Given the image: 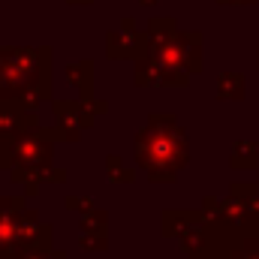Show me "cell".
<instances>
[{
	"mask_svg": "<svg viewBox=\"0 0 259 259\" xmlns=\"http://www.w3.org/2000/svg\"><path fill=\"white\" fill-rule=\"evenodd\" d=\"M163 235L178 238L181 247L193 256L205 247L208 241V220L202 217V211H190V208H169L163 211Z\"/></svg>",
	"mask_w": 259,
	"mask_h": 259,
	"instance_id": "cell-6",
	"label": "cell"
},
{
	"mask_svg": "<svg viewBox=\"0 0 259 259\" xmlns=\"http://www.w3.org/2000/svg\"><path fill=\"white\" fill-rule=\"evenodd\" d=\"M232 169H256L259 166V145L253 139H238L232 145V157H229Z\"/></svg>",
	"mask_w": 259,
	"mask_h": 259,
	"instance_id": "cell-13",
	"label": "cell"
},
{
	"mask_svg": "<svg viewBox=\"0 0 259 259\" xmlns=\"http://www.w3.org/2000/svg\"><path fill=\"white\" fill-rule=\"evenodd\" d=\"M133 154H136L139 169L151 181H157V184L175 181L178 172L190 163L187 130L178 124V118L172 112H154V115H148L145 127L136 133Z\"/></svg>",
	"mask_w": 259,
	"mask_h": 259,
	"instance_id": "cell-1",
	"label": "cell"
},
{
	"mask_svg": "<svg viewBox=\"0 0 259 259\" xmlns=\"http://www.w3.org/2000/svg\"><path fill=\"white\" fill-rule=\"evenodd\" d=\"M148 36V58L157 61L163 69L178 75H196L202 72V33L181 30L172 15H154L145 27Z\"/></svg>",
	"mask_w": 259,
	"mask_h": 259,
	"instance_id": "cell-4",
	"label": "cell"
},
{
	"mask_svg": "<svg viewBox=\"0 0 259 259\" xmlns=\"http://www.w3.org/2000/svg\"><path fill=\"white\" fill-rule=\"evenodd\" d=\"M52 97L49 46H0V100L33 112Z\"/></svg>",
	"mask_w": 259,
	"mask_h": 259,
	"instance_id": "cell-2",
	"label": "cell"
},
{
	"mask_svg": "<svg viewBox=\"0 0 259 259\" xmlns=\"http://www.w3.org/2000/svg\"><path fill=\"white\" fill-rule=\"evenodd\" d=\"M66 78L75 84L78 100H94V88H91V81H94V64H91V61L69 64L66 66Z\"/></svg>",
	"mask_w": 259,
	"mask_h": 259,
	"instance_id": "cell-12",
	"label": "cell"
},
{
	"mask_svg": "<svg viewBox=\"0 0 259 259\" xmlns=\"http://www.w3.org/2000/svg\"><path fill=\"white\" fill-rule=\"evenodd\" d=\"M256 66H259V52H256Z\"/></svg>",
	"mask_w": 259,
	"mask_h": 259,
	"instance_id": "cell-22",
	"label": "cell"
},
{
	"mask_svg": "<svg viewBox=\"0 0 259 259\" xmlns=\"http://www.w3.org/2000/svg\"><path fill=\"white\" fill-rule=\"evenodd\" d=\"M42 238H52V226L24 205V196H0V259H12L21 247Z\"/></svg>",
	"mask_w": 259,
	"mask_h": 259,
	"instance_id": "cell-5",
	"label": "cell"
},
{
	"mask_svg": "<svg viewBox=\"0 0 259 259\" xmlns=\"http://www.w3.org/2000/svg\"><path fill=\"white\" fill-rule=\"evenodd\" d=\"M64 202H66L69 211H81V214H88V211L94 208V199H91V196H66Z\"/></svg>",
	"mask_w": 259,
	"mask_h": 259,
	"instance_id": "cell-17",
	"label": "cell"
},
{
	"mask_svg": "<svg viewBox=\"0 0 259 259\" xmlns=\"http://www.w3.org/2000/svg\"><path fill=\"white\" fill-rule=\"evenodd\" d=\"M247 91V78L241 72H220L217 78V100H244Z\"/></svg>",
	"mask_w": 259,
	"mask_h": 259,
	"instance_id": "cell-14",
	"label": "cell"
},
{
	"mask_svg": "<svg viewBox=\"0 0 259 259\" xmlns=\"http://www.w3.org/2000/svg\"><path fill=\"white\" fill-rule=\"evenodd\" d=\"M58 250H52V238H42V241H33L27 247H21L12 259H55Z\"/></svg>",
	"mask_w": 259,
	"mask_h": 259,
	"instance_id": "cell-15",
	"label": "cell"
},
{
	"mask_svg": "<svg viewBox=\"0 0 259 259\" xmlns=\"http://www.w3.org/2000/svg\"><path fill=\"white\" fill-rule=\"evenodd\" d=\"M33 127H39L36 124V112H27V109H21L15 103H3L0 100V142H6V139H12V136H18L24 130H33Z\"/></svg>",
	"mask_w": 259,
	"mask_h": 259,
	"instance_id": "cell-11",
	"label": "cell"
},
{
	"mask_svg": "<svg viewBox=\"0 0 259 259\" xmlns=\"http://www.w3.org/2000/svg\"><path fill=\"white\" fill-rule=\"evenodd\" d=\"M66 3H72V6H84V3H91V0H66Z\"/></svg>",
	"mask_w": 259,
	"mask_h": 259,
	"instance_id": "cell-19",
	"label": "cell"
},
{
	"mask_svg": "<svg viewBox=\"0 0 259 259\" xmlns=\"http://www.w3.org/2000/svg\"><path fill=\"white\" fill-rule=\"evenodd\" d=\"M106 172H109L112 181H121V184L136 181V169H127L121 157H109V160H106Z\"/></svg>",
	"mask_w": 259,
	"mask_h": 259,
	"instance_id": "cell-16",
	"label": "cell"
},
{
	"mask_svg": "<svg viewBox=\"0 0 259 259\" xmlns=\"http://www.w3.org/2000/svg\"><path fill=\"white\" fill-rule=\"evenodd\" d=\"M256 184H259V181H256Z\"/></svg>",
	"mask_w": 259,
	"mask_h": 259,
	"instance_id": "cell-23",
	"label": "cell"
},
{
	"mask_svg": "<svg viewBox=\"0 0 259 259\" xmlns=\"http://www.w3.org/2000/svg\"><path fill=\"white\" fill-rule=\"evenodd\" d=\"M78 241L88 250H106V244H109V214L103 208H91L88 214H81Z\"/></svg>",
	"mask_w": 259,
	"mask_h": 259,
	"instance_id": "cell-9",
	"label": "cell"
},
{
	"mask_svg": "<svg viewBox=\"0 0 259 259\" xmlns=\"http://www.w3.org/2000/svg\"><path fill=\"white\" fill-rule=\"evenodd\" d=\"M133 78H136V84H139V88H142V84H145V88H151V84H175V88H181V84H187V81H190L187 75H178V72L163 69L157 61H151L148 55L136 61Z\"/></svg>",
	"mask_w": 259,
	"mask_h": 259,
	"instance_id": "cell-10",
	"label": "cell"
},
{
	"mask_svg": "<svg viewBox=\"0 0 259 259\" xmlns=\"http://www.w3.org/2000/svg\"><path fill=\"white\" fill-rule=\"evenodd\" d=\"M55 259H66V256H64V253H61V250H58V253H55Z\"/></svg>",
	"mask_w": 259,
	"mask_h": 259,
	"instance_id": "cell-21",
	"label": "cell"
},
{
	"mask_svg": "<svg viewBox=\"0 0 259 259\" xmlns=\"http://www.w3.org/2000/svg\"><path fill=\"white\" fill-rule=\"evenodd\" d=\"M217 3H223V6H253L256 0H217Z\"/></svg>",
	"mask_w": 259,
	"mask_h": 259,
	"instance_id": "cell-18",
	"label": "cell"
},
{
	"mask_svg": "<svg viewBox=\"0 0 259 259\" xmlns=\"http://www.w3.org/2000/svg\"><path fill=\"white\" fill-rule=\"evenodd\" d=\"M106 100H55V121H58V133L66 142H75L81 136V130L88 127L97 115L106 112Z\"/></svg>",
	"mask_w": 259,
	"mask_h": 259,
	"instance_id": "cell-7",
	"label": "cell"
},
{
	"mask_svg": "<svg viewBox=\"0 0 259 259\" xmlns=\"http://www.w3.org/2000/svg\"><path fill=\"white\" fill-rule=\"evenodd\" d=\"M148 52V36L142 27H136V18H124L118 30H109L106 36V55L112 61H139Z\"/></svg>",
	"mask_w": 259,
	"mask_h": 259,
	"instance_id": "cell-8",
	"label": "cell"
},
{
	"mask_svg": "<svg viewBox=\"0 0 259 259\" xmlns=\"http://www.w3.org/2000/svg\"><path fill=\"white\" fill-rule=\"evenodd\" d=\"M142 3H145V6H157V0H142Z\"/></svg>",
	"mask_w": 259,
	"mask_h": 259,
	"instance_id": "cell-20",
	"label": "cell"
},
{
	"mask_svg": "<svg viewBox=\"0 0 259 259\" xmlns=\"http://www.w3.org/2000/svg\"><path fill=\"white\" fill-rule=\"evenodd\" d=\"M55 142H61L58 130H42V127L24 130V133L12 136L6 142H0V169H9L12 181L27 187V196L36 193L42 181L61 184L66 178V172L52 166Z\"/></svg>",
	"mask_w": 259,
	"mask_h": 259,
	"instance_id": "cell-3",
	"label": "cell"
}]
</instances>
